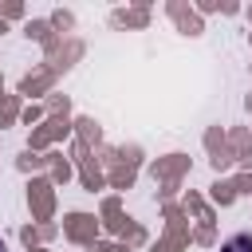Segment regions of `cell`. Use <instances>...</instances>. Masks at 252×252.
Listing matches in <instances>:
<instances>
[{"label": "cell", "instance_id": "6da1fadb", "mask_svg": "<svg viewBox=\"0 0 252 252\" xmlns=\"http://www.w3.org/2000/svg\"><path fill=\"white\" fill-rule=\"evenodd\" d=\"M224 252H252V236H232L224 244Z\"/></svg>", "mask_w": 252, "mask_h": 252}, {"label": "cell", "instance_id": "7a4b0ae2", "mask_svg": "<svg viewBox=\"0 0 252 252\" xmlns=\"http://www.w3.org/2000/svg\"><path fill=\"white\" fill-rule=\"evenodd\" d=\"M0 252H8V248H4V240H0Z\"/></svg>", "mask_w": 252, "mask_h": 252}]
</instances>
